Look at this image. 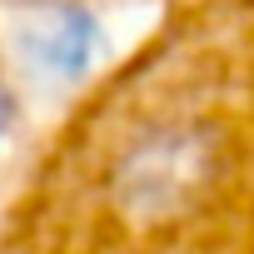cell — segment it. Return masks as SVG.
Returning a JSON list of instances; mask_svg holds the SVG:
<instances>
[{"instance_id":"7a4b0ae2","label":"cell","mask_w":254,"mask_h":254,"mask_svg":"<svg viewBox=\"0 0 254 254\" xmlns=\"http://www.w3.org/2000/svg\"><path fill=\"white\" fill-rule=\"evenodd\" d=\"M15 125H20V110H15V95H10L5 75H0V160H5V150L15 140Z\"/></svg>"},{"instance_id":"6da1fadb","label":"cell","mask_w":254,"mask_h":254,"mask_svg":"<svg viewBox=\"0 0 254 254\" xmlns=\"http://www.w3.org/2000/svg\"><path fill=\"white\" fill-rule=\"evenodd\" d=\"M100 45H105L100 20L75 0L40 5L20 25V55L50 80H85L90 65L100 60Z\"/></svg>"}]
</instances>
